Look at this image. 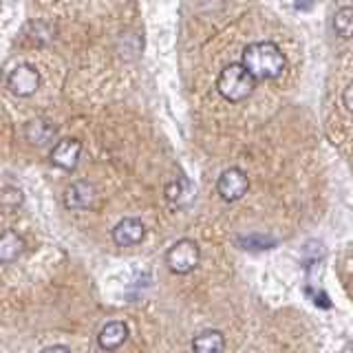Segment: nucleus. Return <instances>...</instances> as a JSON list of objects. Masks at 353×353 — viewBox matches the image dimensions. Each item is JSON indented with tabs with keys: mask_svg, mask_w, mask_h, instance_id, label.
<instances>
[{
	"mask_svg": "<svg viewBox=\"0 0 353 353\" xmlns=\"http://www.w3.org/2000/svg\"><path fill=\"white\" fill-rule=\"evenodd\" d=\"M55 137V128L44 119H33L27 124V139L33 146H44Z\"/></svg>",
	"mask_w": 353,
	"mask_h": 353,
	"instance_id": "obj_12",
	"label": "nucleus"
},
{
	"mask_svg": "<svg viewBox=\"0 0 353 353\" xmlns=\"http://www.w3.org/2000/svg\"><path fill=\"white\" fill-rule=\"evenodd\" d=\"M95 185L88 181H75L66 188L64 192V205L71 210H88L95 203Z\"/></svg>",
	"mask_w": 353,
	"mask_h": 353,
	"instance_id": "obj_8",
	"label": "nucleus"
},
{
	"mask_svg": "<svg viewBox=\"0 0 353 353\" xmlns=\"http://www.w3.org/2000/svg\"><path fill=\"white\" fill-rule=\"evenodd\" d=\"M342 104H345V106H347V110L353 115V80L347 84L345 93H342Z\"/></svg>",
	"mask_w": 353,
	"mask_h": 353,
	"instance_id": "obj_17",
	"label": "nucleus"
},
{
	"mask_svg": "<svg viewBox=\"0 0 353 353\" xmlns=\"http://www.w3.org/2000/svg\"><path fill=\"white\" fill-rule=\"evenodd\" d=\"M143 234H146V228H143L141 219H121L119 223L113 228V241L117 243L119 248H130L141 243Z\"/></svg>",
	"mask_w": 353,
	"mask_h": 353,
	"instance_id": "obj_7",
	"label": "nucleus"
},
{
	"mask_svg": "<svg viewBox=\"0 0 353 353\" xmlns=\"http://www.w3.org/2000/svg\"><path fill=\"white\" fill-rule=\"evenodd\" d=\"M248 188H250V179H248V174L243 172L241 168L225 170L223 174L219 176V181H216L219 194L223 196V201H230V203L239 201L241 196H245Z\"/></svg>",
	"mask_w": 353,
	"mask_h": 353,
	"instance_id": "obj_5",
	"label": "nucleus"
},
{
	"mask_svg": "<svg viewBox=\"0 0 353 353\" xmlns=\"http://www.w3.org/2000/svg\"><path fill=\"white\" fill-rule=\"evenodd\" d=\"M42 353H71V349L64 347V345H51V347L44 349Z\"/></svg>",
	"mask_w": 353,
	"mask_h": 353,
	"instance_id": "obj_19",
	"label": "nucleus"
},
{
	"mask_svg": "<svg viewBox=\"0 0 353 353\" xmlns=\"http://www.w3.org/2000/svg\"><path fill=\"white\" fill-rule=\"evenodd\" d=\"M199 259H201V252H199V245L190 239H181L176 241L174 245L165 254V261H168V268L174 274H190L196 265Z\"/></svg>",
	"mask_w": 353,
	"mask_h": 353,
	"instance_id": "obj_3",
	"label": "nucleus"
},
{
	"mask_svg": "<svg viewBox=\"0 0 353 353\" xmlns=\"http://www.w3.org/2000/svg\"><path fill=\"white\" fill-rule=\"evenodd\" d=\"M25 252V241L14 230H5L0 234V263H14Z\"/></svg>",
	"mask_w": 353,
	"mask_h": 353,
	"instance_id": "obj_10",
	"label": "nucleus"
},
{
	"mask_svg": "<svg viewBox=\"0 0 353 353\" xmlns=\"http://www.w3.org/2000/svg\"><path fill=\"white\" fill-rule=\"evenodd\" d=\"M223 345H225L223 334L216 329H210L192 340V351L194 353H221L223 351Z\"/></svg>",
	"mask_w": 353,
	"mask_h": 353,
	"instance_id": "obj_11",
	"label": "nucleus"
},
{
	"mask_svg": "<svg viewBox=\"0 0 353 353\" xmlns=\"http://www.w3.org/2000/svg\"><path fill=\"white\" fill-rule=\"evenodd\" d=\"M80 152H82V143L77 139L66 137V139H60L53 146L51 161H53V165H58V168L71 172V170H75L77 161H80Z\"/></svg>",
	"mask_w": 353,
	"mask_h": 353,
	"instance_id": "obj_6",
	"label": "nucleus"
},
{
	"mask_svg": "<svg viewBox=\"0 0 353 353\" xmlns=\"http://www.w3.org/2000/svg\"><path fill=\"white\" fill-rule=\"evenodd\" d=\"M22 201H25V194L14 185L5 188V190L0 192V205L3 208H18V205H22Z\"/></svg>",
	"mask_w": 353,
	"mask_h": 353,
	"instance_id": "obj_16",
	"label": "nucleus"
},
{
	"mask_svg": "<svg viewBox=\"0 0 353 353\" xmlns=\"http://www.w3.org/2000/svg\"><path fill=\"white\" fill-rule=\"evenodd\" d=\"M185 192H194L192 183L188 179H179V181H174V183H170L168 188H165V196H168V201H172L176 205L185 203Z\"/></svg>",
	"mask_w": 353,
	"mask_h": 353,
	"instance_id": "obj_14",
	"label": "nucleus"
},
{
	"mask_svg": "<svg viewBox=\"0 0 353 353\" xmlns=\"http://www.w3.org/2000/svg\"><path fill=\"white\" fill-rule=\"evenodd\" d=\"M256 77H254L243 64H228L223 71L219 73L216 88L228 102H243L248 99L254 88H256Z\"/></svg>",
	"mask_w": 353,
	"mask_h": 353,
	"instance_id": "obj_2",
	"label": "nucleus"
},
{
	"mask_svg": "<svg viewBox=\"0 0 353 353\" xmlns=\"http://www.w3.org/2000/svg\"><path fill=\"white\" fill-rule=\"evenodd\" d=\"M239 245L245 248V250H270L276 245V241L272 236H243L239 239Z\"/></svg>",
	"mask_w": 353,
	"mask_h": 353,
	"instance_id": "obj_15",
	"label": "nucleus"
},
{
	"mask_svg": "<svg viewBox=\"0 0 353 353\" xmlns=\"http://www.w3.org/2000/svg\"><path fill=\"white\" fill-rule=\"evenodd\" d=\"M9 91L18 97H29L40 88V71L33 69L31 64H20L7 77Z\"/></svg>",
	"mask_w": 353,
	"mask_h": 353,
	"instance_id": "obj_4",
	"label": "nucleus"
},
{
	"mask_svg": "<svg viewBox=\"0 0 353 353\" xmlns=\"http://www.w3.org/2000/svg\"><path fill=\"white\" fill-rule=\"evenodd\" d=\"M314 298H316V303H318V305H320V307H325V309H327V307H329V305H331V303H329V301H327V298H325V296H323V292H320V294H316V296H314Z\"/></svg>",
	"mask_w": 353,
	"mask_h": 353,
	"instance_id": "obj_20",
	"label": "nucleus"
},
{
	"mask_svg": "<svg viewBox=\"0 0 353 353\" xmlns=\"http://www.w3.org/2000/svg\"><path fill=\"white\" fill-rule=\"evenodd\" d=\"M241 64L256 80H276L285 71L287 60L274 42H252L243 51Z\"/></svg>",
	"mask_w": 353,
	"mask_h": 353,
	"instance_id": "obj_1",
	"label": "nucleus"
},
{
	"mask_svg": "<svg viewBox=\"0 0 353 353\" xmlns=\"http://www.w3.org/2000/svg\"><path fill=\"white\" fill-rule=\"evenodd\" d=\"M334 29L340 38H353V7H342L336 11Z\"/></svg>",
	"mask_w": 353,
	"mask_h": 353,
	"instance_id": "obj_13",
	"label": "nucleus"
},
{
	"mask_svg": "<svg viewBox=\"0 0 353 353\" xmlns=\"http://www.w3.org/2000/svg\"><path fill=\"white\" fill-rule=\"evenodd\" d=\"M316 3L318 0H294V7L301 9V11H309V9H314Z\"/></svg>",
	"mask_w": 353,
	"mask_h": 353,
	"instance_id": "obj_18",
	"label": "nucleus"
},
{
	"mask_svg": "<svg viewBox=\"0 0 353 353\" xmlns=\"http://www.w3.org/2000/svg\"><path fill=\"white\" fill-rule=\"evenodd\" d=\"M126 340H128V325L124 320H110V323H106L102 331H99L97 345L106 351H115L124 345Z\"/></svg>",
	"mask_w": 353,
	"mask_h": 353,
	"instance_id": "obj_9",
	"label": "nucleus"
}]
</instances>
